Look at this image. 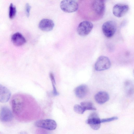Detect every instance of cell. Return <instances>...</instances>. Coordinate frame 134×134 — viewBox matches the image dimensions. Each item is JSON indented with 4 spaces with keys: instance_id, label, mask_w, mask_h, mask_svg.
Instances as JSON below:
<instances>
[{
    "instance_id": "cell-1",
    "label": "cell",
    "mask_w": 134,
    "mask_h": 134,
    "mask_svg": "<svg viewBox=\"0 0 134 134\" xmlns=\"http://www.w3.org/2000/svg\"><path fill=\"white\" fill-rule=\"evenodd\" d=\"M60 7L64 12L71 13L77 10L79 5L77 2L74 0H64L62 1L60 3Z\"/></svg>"
},
{
    "instance_id": "cell-2",
    "label": "cell",
    "mask_w": 134,
    "mask_h": 134,
    "mask_svg": "<svg viewBox=\"0 0 134 134\" xmlns=\"http://www.w3.org/2000/svg\"><path fill=\"white\" fill-rule=\"evenodd\" d=\"M116 29L115 22L109 20L105 22L102 25V30L104 35L107 37H112L114 34Z\"/></svg>"
},
{
    "instance_id": "cell-3",
    "label": "cell",
    "mask_w": 134,
    "mask_h": 134,
    "mask_svg": "<svg viewBox=\"0 0 134 134\" xmlns=\"http://www.w3.org/2000/svg\"><path fill=\"white\" fill-rule=\"evenodd\" d=\"M93 27V25L90 21L85 20L81 22L78 25L77 32L80 36H84L88 35Z\"/></svg>"
},
{
    "instance_id": "cell-4",
    "label": "cell",
    "mask_w": 134,
    "mask_h": 134,
    "mask_svg": "<svg viewBox=\"0 0 134 134\" xmlns=\"http://www.w3.org/2000/svg\"><path fill=\"white\" fill-rule=\"evenodd\" d=\"M111 62L109 59L104 56H101L97 59L94 65L95 70L101 71L109 69L110 67Z\"/></svg>"
},
{
    "instance_id": "cell-5",
    "label": "cell",
    "mask_w": 134,
    "mask_h": 134,
    "mask_svg": "<svg viewBox=\"0 0 134 134\" xmlns=\"http://www.w3.org/2000/svg\"><path fill=\"white\" fill-rule=\"evenodd\" d=\"M35 125L37 127L49 130H54L57 126L55 121L50 119L38 120L35 122Z\"/></svg>"
},
{
    "instance_id": "cell-6",
    "label": "cell",
    "mask_w": 134,
    "mask_h": 134,
    "mask_svg": "<svg viewBox=\"0 0 134 134\" xmlns=\"http://www.w3.org/2000/svg\"><path fill=\"white\" fill-rule=\"evenodd\" d=\"M93 12L96 15L100 16L104 14L105 9L104 1L102 0L93 1L91 5Z\"/></svg>"
},
{
    "instance_id": "cell-7",
    "label": "cell",
    "mask_w": 134,
    "mask_h": 134,
    "mask_svg": "<svg viewBox=\"0 0 134 134\" xmlns=\"http://www.w3.org/2000/svg\"><path fill=\"white\" fill-rule=\"evenodd\" d=\"M86 122L90 125L93 130H97L100 126V119L98 114L95 112L91 113L89 115Z\"/></svg>"
},
{
    "instance_id": "cell-8",
    "label": "cell",
    "mask_w": 134,
    "mask_h": 134,
    "mask_svg": "<svg viewBox=\"0 0 134 134\" xmlns=\"http://www.w3.org/2000/svg\"><path fill=\"white\" fill-rule=\"evenodd\" d=\"M129 7L126 4L118 3L115 5L113 9V13L114 16L118 18L125 15L129 10Z\"/></svg>"
},
{
    "instance_id": "cell-9",
    "label": "cell",
    "mask_w": 134,
    "mask_h": 134,
    "mask_svg": "<svg viewBox=\"0 0 134 134\" xmlns=\"http://www.w3.org/2000/svg\"><path fill=\"white\" fill-rule=\"evenodd\" d=\"M14 115L10 110L6 106L2 107L0 110V121L3 122H8L13 119Z\"/></svg>"
},
{
    "instance_id": "cell-10",
    "label": "cell",
    "mask_w": 134,
    "mask_h": 134,
    "mask_svg": "<svg viewBox=\"0 0 134 134\" xmlns=\"http://www.w3.org/2000/svg\"><path fill=\"white\" fill-rule=\"evenodd\" d=\"M54 26L53 21L48 19H43L38 24L39 28L42 31L48 32L52 30Z\"/></svg>"
},
{
    "instance_id": "cell-11",
    "label": "cell",
    "mask_w": 134,
    "mask_h": 134,
    "mask_svg": "<svg viewBox=\"0 0 134 134\" xmlns=\"http://www.w3.org/2000/svg\"><path fill=\"white\" fill-rule=\"evenodd\" d=\"M11 93L6 87L0 84V102H7L10 99Z\"/></svg>"
},
{
    "instance_id": "cell-12",
    "label": "cell",
    "mask_w": 134,
    "mask_h": 134,
    "mask_svg": "<svg viewBox=\"0 0 134 134\" xmlns=\"http://www.w3.org/2000/svg\"><path fill=\"white\" fill-rule=\"evenodd\" d=\"M11 40L14 45L16 46L23 45L26 42L25 37L19 32L15 33L12 35Z\"/></svg>"
},
{
    "instance_id": "cell-13",
    "label": "cell",
    "mask_w": 134,
    "mask_h": 134,
    "mask_svg": "<svg viewBox=\"0 0 134 134\" xmlns=\"http://www.w3.org/2000/svg\"><path fill=\"white\" fill-rule=\"evenodd\" d=\"M88 88L85 85H81L77 87L75 89V94L77 98H82L85 96L88 91Z\"/></svg>"
},
{
    "instance_id": "cell-14",
    "label": "cell",
    "mask_w": 134,
    "mask_h": 134,
    "mask_svg": "<svg viewBox=\"0 0 134 134\" xmlns=\"http://www.w3.org/2000/svg\"><path fill=\"white\" fill-rule=\"evenodd\" d=\"M109 98L108 94L106 92L103 91L98 92L94 96L96 102L100 104L105 103L109 100Z\"/></svg>"
},
{
    "instance_id": "cell-15",
    "label": "cell",
    "mask_w": 134,
    "mask_h": 134,
    "mask_svg": "<svg viewBox=\"0 0 134 134\" xmlns=\"http://www.w3.org/2000/svg\"><path fill=\"white\" fill-rule=\"evenodd\" d=\"M80 104L86 110H96V109L94 107L93 104L91 102H81Z\"/></svg>"
},
{
    "instance_id": "cell-16",
    "label": "cell",
    "mask_w": 134,
    "mask_h": 134,
    "mask_svg": "<svg viewBox=\"0 0 134 134\" xmlns=\"http://www.w3.org/2000/svg\"><path fill=\"white\" fill-rule=\"evenodd\" d=\"M125 85L127 93L129 95L132 94L133 92V88L131 82L129 80L126 81Z\"/></svg>"
},
{
    "instance_id": "cell-17",
    "label": "cell",
    "mask_w": 134,
    "mask_h": 134,
    "mask_svg": "<svg viewBox=\"0 0 134 134\" xmlns=\"http://www.w3.org/2000/svg\"><path fill=\"white\" fill-rule=\"evenodd\" d=\"M49 76L52 84L53 88V94L54 96H58L59 95V93L57 92L56 87L55 86V82L54 75L53 73L51 72L50 73Z\"/></svg>"
},
{
    "instance_id": "cell-18",
    "label": "cell",
    "mask_w": 134,
    "mask_h": 134,
    "mask_svg": "<svg viewBox=\"0 0 134 134\" xmlns=\"http://www.w3.org/2000/svg\"><path fill=\"white\" fill-rule=\"evenodd\" d=\"M9 8V17L10 19H12L15 15L16 12V9L12 3L10 4Z\"/></svg>"
},
{
    "instance_id": "cell-19",
    "label": "cell",
    "mask_w": 134,
    "mask_h": 134,
    "mask_svg": "<svg viewBox=\"0 0 134 134\" xmlns=\"http://www.w3.org/2000/svg\"><path fill=\"white\" fill-rule=\"evenodd\" d=\"M74 109L75 112L80 114H83L86 111L81 105L78 104H76L74 106Z\"/></svg>"
},
{
    "instance_id": "cell-20",
    "label": "cell",
    "mask_w": 134,
    "mask_h": 134,
    "mask_svg": "<svg viewBox=\"0 0 134 134\" xmlns=\"http://www.w3.org/2000/svg\"><path fill=\"white\" fill-rule=\"evenodd\" d=\"M118 118L117 117L114 116L109 118L104 119L100 120L101 123H104L110 122L118 119Z\"/></svg>"
},
{
    "instance_id": "cell-21",
    "label": "cell",
    "mask_w": 134,
    "mask_h": 134,
    "mask_svg": "<svg viewBox=\"0 0 134 134\" xmlns=\"http://www.w3.org/2000/svg\"><path fill=\"white\" fill-rule=\"evenodd\" d=\"M31 7L28 3H27L25 5V12L26 14L27 17H29L30 15V11Z\"/></svg>"
},
{
    "instance_id": "cell-22",
    "label": "cell",
    "mask_w": 134,
    "mask_h": 134,
    "mask_svg": "<svg viewBox=\"0 0 134 134\" xmlns=\"http://www.w3.org/2000/svg\"><path fill=\"white\" fill-rule=\"evenodd\" d=\"M18 134H28L25 131H22L19 132Z\"/></svg>"
}]
</instances>
